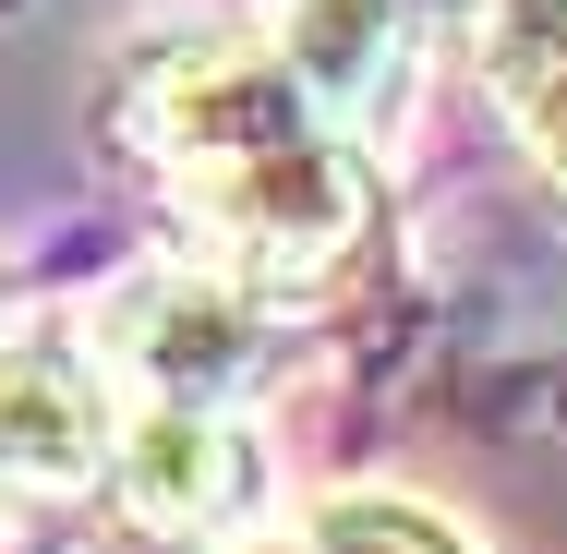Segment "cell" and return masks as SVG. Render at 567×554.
Masks as SVG:
<instances>
[{
	"mask_svg": "<svg viewBox=\"0 0 567 554\" xmlns=\"http://www.w3.org/2000/svg\"><path fill=\"white\" fill-rule=\"evenodd\" d=\"M133 157L229 278H315L362 241V145L290 85L266 36H182L133 73Z\"/></svg>",
	"mask_w": 567,
	"mask_h": 554,
	"instance_id": "cell-1",
	"label": "cell"
},
{
	"mask_svg": "<svg viewBox=\"0 0 567 554\" xmlns=\"http://www.w3.org/2000/svg\"><path fill=\"white\" fill-rule=\"evenodd\" d=\"M85 337H97V362H110L121 398H206V410H241V386L278 362L266 278H206V265H145V278H121L110 314Z\"/></svg>",
	"mask_w": 567,
	"mask_h": 554,
	"instance_id": "cell-2",
	"label": "cell"
},
{
	"mask_svg": "<svg viewBox=\"0 0 567 554\" xmlns=\"http://www.w3.org/2000/svg\"><path fill=\"white\" fill-rule=\"evenodd\" d=\"M97 482L145 543H229L266 506V435L241 410H206V398H121Z\"/></svg>",
	"mask_w": 567,
	"mask_h": 554,
	"instance_id": "cell-3",
	"label": "cell"
},
{
	"mask_svg": "<svg viewBox=\"0 0 567 554\" xmlns=\"http://www.w3.org/2000/svg\"><path fill=\"white\" fill-rule=\"evenodd\" d=\"M121 386L97 362V337L61 314L0 326V494H85L110 470Z\"/></svg>",
	"mask_w": 567,
	"mask_h": 554,
	"instance_id": "cell-4",
	"label": "cell"
},
{
	"mask_svg": "<svg viewBox=\"0 0 567 554\" xmlns=\"http://www.w3.org/2000/svg\"><path fill=\"white\" fill-rule=\"evenodd\" d=\"M278 61H290V85L362 145V133H386L399 97H411L423 0H290V12H278Z\"/></svg>",
	"mask_w": 567,
	"mask_h": 554,
	"instance_id": "cell-5",
	"label": "cell"
},
{
	"mask_svg": "<svg viewBox=\"0 0 567 554\" xmlns=\"http://www.w3.org/2000/svg\"><path fill=\"white\" fill-rule=\"evenodd\" d=\"M483 85L519 133V157L567 194V0H483Z\"/></svg>",
	"mask_w": 567,
	"mask_h": 554,
	"instance_id": "cell-6",
	"label": "cell"
},
{
	"mask_svg": "<svg viewBox=\"0 0 567 554\" xmlns=\"http://www.w3.org/2000/svg\"><path fill=\"white\" fill-rule=\"evenodd\" d=\"M302 531L315 554H483L458 519L411 506V494H327V506H302Z\"/></svg>",
	"mask_w": 567,
	"mask_h": 554,
	"instance_id": "cell-7",
	"label": "cell"
},
{
	"mask_svg": "<svg viewBox=\"0 0 567 554\" xmlns=\"http://www.w3.org/2000/svg\"><path fill=\"white\" fill-rule=\"evenodd\" d=\"M218 554H315V531H302V519H290V531H229Z\"/></svg>",
	"mask_w": 567,
	"mask_h": 554,
	"instance_id": "cell-8",
	"label": "cell"
}]
</instances>
